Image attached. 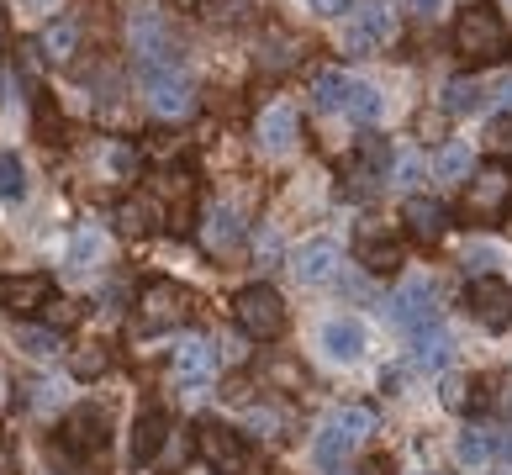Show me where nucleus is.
<instances>
[{
	"instance_id": "nucleus-32",
	"label": "nucleus",
	"mask_w": 512,
	"mask_h": 475,
	"mask_svg": "<svg viewBox=\"0 0 512 475\" xmlns=\"http://www.w3.org/2000/svg\"><path fill=\"white\" fill-rule=\"evenodd\" d=\"M454 454H460V465H486L491 454H497V444H491V433L465 428V433H460V444H454Z\"/></svg>"
},
{
	"instance_id": "nucleus-35",
	"label": "nucleus",
	"mask_w": 512,
	"mask_h": 475,
	"mask_svg": "<svg viewBox=\"0 0 512 475\" xmlns=\"http://www.w3.org/2000/svg\"><path fill=\"white\" fill-rule=\"evenodd\" d=\"M433 169H439L444 180H465L470 175V148L465 143H444L439 159H433Z\"/></svg>"
},
{
	"instance_id": "nucleus-48",
	"label": "nucleus",
	"mask_w": 512,
	"mask_h": 475,
	"mask_svg": "<svg viewBox=\"0 0 512 475\" xmlns=\"http://www.w3.org/2000/svg\"><path fill=\"white\" fill-rule=\"evenodd\" d=\"M396 175H402V185L417 180V159H402V164H396Z\"/></svg>"
},
{
	"instance_id": "nucleus-18",
	"label": "nucleus",
	"mask_w": 512,
	"mask_h": 475,
	"mask_svg": "<svg viewBox=\"0 0 512 475\" xmlns=\"http://www.w3.org/2000/svg\"><path fill=\"white\" fill-rule=\"evenodd\" d=\"M196 233H201V249L212 254V259H238V249H243V222L227 212V206L206 212V217L196 222Z\"/></svg>"
},
{
	"instance_id": "nucleus-28",
	"label": "nucleus",
	"mask_w": 512,
	"mask_h": 475,
	"mask_svg": "<svg viewBox=\"0 0 512 475\" xmlns=\"http://www.w3.org/2000/svg\"><path fill=\"white\" fill-rule=\"evenodd\" d=\"M69 275H90L101 264V233L96 227H80V233H74V243H69Z\"/></svg>"
},
{
	"instance_id": "nucleus-31",
	"label": "nucleus",
	"mask_w": 512,
	"mask_h": 475,
	"mask_svg": "<svg viewBox=\"0 0 512 475\" xmlns=\"http://www.w3.org/2000/svg\"><path fill=\"white\" fill-rule=\"evenodd\" d=\"M22 196H27V169L16 154L0 148V201H22Z\"/></svg>"
},
{
	"instance_id": "nucleus-42",
	"label": "nucleus",
	"mask_w": 512,
	"mask_h": 475,
	"mask_svg": "<svg viewBox=\"0 0 512 475\" xmlns=\"http://www.w3.org/2000/svg\"><path fill=\"white\" fill-rule=\"evenodd\" d=\"M417 132H423L428 143H439V138H444V117H433V111H423V117H417Z\"/></svg>"
},
{
	"instance_id": "nucleus-24",
	"label": "nucleus",
	"mask_w": 512,
	"mask_h": 475,
	"mask_svg": "<svg viewBox=\"0 0 512 475\" xmlns=\"http://www.w3.org/2000/svg\"><path fill=\"white\" fill-rule=\"evenodd\" d=\"M301 53H307V43H301V37H291V32H280V27H270L259 37V69H291Z\"/></svg>"
},
{
	"instance_id": "nucleus-2",
	"label": "nucleus",
	"mask_w": 512,
	"mask_h": 475,
	"mask_svg": "<svg viewBox=\"0 0 512 475\" xmlns=\"http://www.w3.org/2000/svg\"><path fill=\"white\" fill-rule=\"evenodd\" d=\"M312 106L328 111V117H354V122H375L381 117V95H375V85L354 80V74L344 69H322L312 80Z\"/></svg>"
},
{
	"instance_id": "nucleus-30",
	"label": "nucleus",
	"mask_w": 512,
	"mask_h": 475,
	"mask_svg": "<svg viewBox=\"0 0 512 475\" xmlns=\"http://www.w3.org/2000/svg\"><path fill=\"white\" fill-rule=\"evenodd\" d=\"M16 349L43 359V354L59 349V328H48V322H22V328H16Z\"/></svg>"
},
{
	"instance_id": "nucleus-4",
	"label": "nucleus",
	"mask_w": 512,
	"mask_h": 475,
	"mask_svg": "<svg viewBox=\"0 0 512 475\" xmlns=\"http://www.w3.org/2000/svg\"><path fill=\"white\" fill-rule=\"evenodd\" d=\"M370 428H375L370 407H338L328 423L317 428V439H312V465L317 470H338V465L349 460V449L365 439Z\"/></svg>"
},
{
	"instance_id": "nucleus-21",
	"label": "nucleus",
	"mask_w": 512,
	"mask_h": 475,
	"mask_svg": "<svg viewBox=\"0 0 512 475\" xmlns=\"http://www.w3.org/2000/svg\"><path fill=\"white\" fill-rule=\"evenodd\" d=\"M322 349H328L338 365H354V359L365 354V322H354V317H328V322H322Z\"/></svg>"
},
{
	"instance_id": "nucleus-7",
	"label": "nucleus",
	"mask_w": 512,
	"mask_h": 475,
	"mask_svg": "<svg viewBox=\"0 0 512 475\" xmlns=\"http://www.w3.org/2000/svg\"><path fill=\"white\" fill-rule=\"evenodd\" d=\"M233 317H238V328L249 338H259V344H270V338L286 333V301H280V291H270V285H249V291H238Z\"/></svg>"
},
{
	"instance_id": "nucleus-34",
	"label": "nucleus",
	"mask_w": 512,
	"mask_h": 475,
	"mask_svg": "<svg viewBox=\"0 0 512 475\" xmlns=\"http://www.w3.org/2000/svg\"><path fill=\"white\" fill-rule=\"evenodd\" d=\"M412 349H417V365L433 370V365H444V359H449V333L433 328V333H423V338H412Z\"/></svg>"
},
{
	"instance_id": "nucleus-22",
	"label": "nucleus",
	"mask_w": 512,
	"mask_h": 475,
	"mask_svg": "<svg viewBox=\"0 0 512 475\" xmlns=\"http://www.w3.org/2000/svg\"><path fill=\"white\" fill-rule=\"evenodd\" d=\"M169 412H159V407H148L138 423H132V465H148L154 454L164 449V439H169Z\"/></svg>"
},
{
	"instance_id": "nucleus-27",
	"label": "nucleus",
	"mask_w": 512,
	"mask_h": 475,
	"mask_svg": "<svg viewBox=\"0 0 512 475\" xmlns=\"http://www.w3.org/2000/svg\"><path fill=\"white\" fill-rule=\"evenodd\" d=\"M481 101H486V90H481V80H470V74L444 85V117H470Z\"/></svg>"
},
{
	"instance_id": "nucleus-26",
	"label": "nucleus",
	"mask_w": 512,
	"mask_h": 475,
	"mask_svg": "<svg viewBox=\"0 0 512 475\" xmlns=\"http://www.w3.org/2000/svg\"><path fill=\"white\" fill-rule=\"evenodd\" d=\"M354 259L365 264L370 275H391V270H402V249H396L391 238H375V233H365V238H359Z\"/></svg>"
},
{
	"instance_id": "nucleus-14",
	"label": "nucleus",
	"mask_w": 512,
	"mask_h": 475,
	"mask_svg": "<svg viewBox=\"0 0 512 475\" xmlns=\"http://www.w3.org/2000/svg\"><path fill=\"white\" fill-rule=\"evenodd\" d=\"M470 317L486 333H507L512 328V285L497 275H476V285H470Z\"/></svg>"
},
{
	"instance_id": "nucleus-47",
	"label": "nucleus",
	"mask_w": 512,
	"mask_h": 475,
	"mask_svg": "<svg viewBox=\"0 0 512 475\" xmlns=\"http://www.w3.org/2000/svg\"><path fill=\"white\" fill-rule=\"evenodd\" d=\"M6 48H11V16L0 11V53H6Z\"/></svg>"
},
{
	"instance_id": "nucleus-6",
	"label": "nucleus",
	"mask_w": 512,
	"mask_h": 475,
	"mask_svg": "<svg viewBox=\"0 0 512 475\" xmlns=\"http://www.w3.org/2000/svg\"><path fill=\"white\" fill-rule=\"evenodd\" d=\"M391 322L407 338L433 333L439 328V285H433L428 275H407L402 285H396V296H391Z\"/></svg>"
},
{
	"instance_id": "nucleus-19",
	"label": "nucleus",
	"mask_w": 512,
	"mask_h": 475,
	"mask_svg": "<svg viewBox=\"0 0 512 475\" xmlns=\"http://www.w3.org/2000/svg\"><path fill=\"white\" fill-rule=\"evenodd\" d=\"M402 222H407V233L417 243H428V249L449 233V212H444V201H433V196H407L402 201Z\"/></svg>"
},
{
	"instance_id": "nucleus-10",
	"label": "nucleus",
	"mask_w": 512,
	"mask_h": 475,
	"mask_svg": "<svg viewBox=\"0 0 512 475\" xmlns=\"http://www.w3.org/2000/svg\"><path fill=\"white\" fill-rule=\"evenodd\" d=\"M196 454L206 460L212 475H249V444H243V433L227 428V423H201Z\"/></svg>"
},
{
	"instance_id": "nucleus-16",
	"label": "nucleus",
	"mask_w": 512,
	"mask_h": 475,
	"mask_svg": "<svg viewBox=\"0 0 512 475\" xmlns=\"http://www.w3.org/2000/svg\"><path fill=\"white\" fill-rule=\"evenodd\" d=\"M259 148L270 159H280V154H291L296 148V138H301V117H296V106H286V101H275V106H264V117H259Z\"/></svg>"
},
{
	"instance_id": "nucleus-3",
	"label": "nucleus",
	"mask_w": 512,
	"mask_h": 475,
	"mask_svg": "<svg viewBox=\"0 0 512 475\" xmlns=\"http://www.w3.org/2000/svg\"><path fill=\"white\" fill-rule=\"evenodd\" d=\"M138 85L148 95V106H154V117H164V122H185L201 106L196 85L185 80L180 64H138Z\"/></svg>"
},
{
	"instance_id": "nucleus-43",
	"label": "nucleus",
	"mask_w": 512,
	"mask_h": 475,
	"mask_svg": "<svg viewBox=\"0 0 512 475\" xmlns=\"http://www.w3.org/2000/svg\"><path fill=\"white\" fill-rule=\"evenodd\" d=\"M349 6H354V0H312V11H317V16H344Z\"/></svg>"
},
{
	"instance_id": "nucleus-13",
	"label": "nucleus",
	"mask_w": 512,
	"mask_h": 475,
	"mask_svg": "<svg viewBox=\"0 0 512 475\" xmlns=\"http://www.w3.org/2000/svg\"><path fill=\"white\" fill-rule=\"evenodd\" d=\"M127 32H132V53H138V64H180L175 59V32H169V22L159 11L138 6V11H132V22H127Z\"/></svg>"
},
{
	"instance_id": "nucleus-11",
	"label": "nucleus",
	"mask_w": 512,
	"mask_h": 475,
	"mask_svg": "<svg viewBox=\"0 0 512 475\" xmlns=\"http://www.w3.org/2000/svg\"><path fill=\"white\" fill-rule=\"evenodd\" d=\"M53 444L69 449V454H85V460H106V444H111V433H106V412L101 407H74L59 433H53Z\"/></svg>"
},
{
	"instance_id": "nucleus-41",
	"label": "nucleus",
	"mask_w": 512,
	"mask_h": 475,
	"mask_svg": "<svg viewBox=\"0 0 512 475\" xmlns=\"http://www.w3.org/2000/svg\"><path fill=\"white\" fill-rule=\"evenodd\" d=\"M249 428H254V433H270V439H280L275 428H286V417H280L275 407H254V412H249Z\"/></svg>"
},
{
	"instance_id": "nucleus-23",
	"label": "nucleus",
	"mask_w": 512,
	"mask_h": 475,
	"mask_svg": "<svg viewBox=\"0 0 512 475\" xmlns=\"http://www.w3.org/2000/svg\"><path fill=\"white\" fill-rule=\"evenodd\" d=\"M37 48H43V64H74V53H80V22L74 16L48 22L43 37H37Z\"/></svg>"
},
{
	"instance_id": "nucleus-52",
	"label": "nucleus",
	"mask_w": 512,
	"mask_h": 475,
	"mask_svg": "<svg viewBox=\"0 0 512 475\" xmlns=\"http://www.w3.org/2000/svg\"><path fill=\"white\" fill-rule=\"evenodd\" d=\"M27 6H53V0H27Z\"/></svg>"
},
{
	"instance_id": "nucleus-51",
	"label": "nucleus",
	"mask_w": 512,
	"mask_h": 475,
	"mask_svg": "<svg viewBox=\"0 0 512 475\" xmlns=\"http://www.w3.org/2000/svg\"><path fill=\"white\" fill-rule=\"evenodd\" d=\"M175 6H180V11H196V6H201V0H175Z\"/></svg>"
},
{
	"instance_id": "nucleus-49",
	"label": "nucleus",
	"mask_w": 512,
	"mask_h": 475,
	"mask_svg": "<svg viewBox=\"0 0 512 475\" xmlns=\"http://www.w3.org/2000/svg\"><path fill=\"white\" fill-rule=\"evenodd\" d=\"M11 465H16V460H11V444L0 439V475H11Z\"/></svg>"
},
{
	"instance_id": "nucleus-50",
	"label": "nucleus",
	"mask_w": 512,
	"mask_h": 475,
	"mask_svg": "<svg viewBox=\"0 0 512 475\" xmlns=\"http://www.w3.org/2000/svg\"><path fill=\"white\" fill-rule=\"evenodd\" d=\"M497 454H502V460H512V433H502V439H497Z\"/></svg>"
},
{
	"instance_id": "nucleus-37",
	"label": "nucleus",
	"mask_w": 512,
	"mask_h": 475,
	"mask_svg": "<svg viewBox=\"0 0 512 475\" xmlns=\"http://www.w3.org/2000/svg\"><path fill=\"white\" fill-rule=\"evenodd\" d=\"M439 396H444L449 412H465V407H470V380H465V375H444V380H439Z\"/></svg>"
},
{
	"instance_id": "nucleus-15",
	"label": "nucleus",
	"mask_w": 512,
	"mask_h": 475,
	"mask_svg": "<svg viewBox=\"0 0 512 475\" xmlns=\"http://www.w3.org/2000/svg\"><path fill=\"white\" fill-rule=\"evenodd\" d=\"M53 301V280L48 275H0V312L11 317H32Z\"/></svg>"
},
{
	"instance_id": "nucleus-1",
	"label": "nucleus",
	"mask_w": 512,
	"mask_h": 475,
	"mask_svg": "<svg viewBox=\"0 0 512 475\" xmlns=\"http://www.w3.org/2000/svg\"><path fill=\"white\" fill-rule=\"evenodd\" d=\"M454 53L465 64H502L512 53V32L502 22V11L491 0H470V6L454 16Z\"/></svg>"
},
{
	"instance_id": "nucleus-29",
	"label": "nucleus",
	"mask_w": 512,
	"mask_h": 475,
	"mask_svg": "<svg viewBox=\"0 0 512 475\" xmlns=\"http://www.w3.org/2000/svg\"><path fill=\"white\" fill-rule=\"evenodd\" d=\"M106 370H111L106 344H85V349H74V354H69V375H74V380H101Z\"/></svg>"
},
{
	"instance_id": "nucleus-5",
	"label": "nucleus",
	"mask_w": 512,
	"mask_h": 475,
	"mask_svg": "<svg viewBox=\"0 0 512 475\" xmlns=\"http://www.w3.org/2000/svg\"><path fill=\"white\" fill-rule=\"evenodd\" d=\"M196 312V296L185 291V285H175V280H154V285H143V296H138V328L143 338L148 333H169V328H180L185 317Z\"/></svg>"
},
{
	"instance_id": "nucleus-36",
	"label": "nucleus",
	"mask_w": 512,
	"mask_h": 475,
	"mask_svg": "<svg viewBox=\"0 0 512 475\" xmlns=\"http://www.w3.org/2000/svg\"><path fill=\"white\" fill-rule=\"evenodd\" d=\"M32 111H37V138H43V143H59V138H64V117H59V106H48V95H37Z\"/></svg>"
},
{
	"instance_id": "nucleus-39",
	"label": "nucleus",
	"mask_w": 512,
	"mask_h": 475,
	"mask_svg": "<svg viewBox=\"0 0 512 475\" xmlns=\"http://www.w3.org/2000/svg\"><path fill=\"white\" fill-rule=\"evenodd\" d=\"M43 317H48V328H74V322H80V301H48L43 307Z\"/></svg>"
},
{
	"instance_id": "nucleus-12",
	"label": "nucleus",
	"mask_w": 512,
	"mask_h": 475,
	"mask_svg": "<svg viewBox=\"0 0 512 475\" xmlns=\"http://www.w3.org/2000/svg\"><path fill=\"white\" fill-rule=\"evenodd\" d=\"M507 201H512V169L486 164V169H476V180H470V190H465V217L497 222L507 212Z\"/></svg>"
},
{
	"instance_id": "nucleus-33",
	"label": "nucleus",
	"mask_w": 512,
	"mask_h": 475,
	"mask_svg": "<svg viewBox=\"0 0 512 475\" xmlns=\"http://www.w3.org/2000/svg\"><path fill=\"white\" fill-rule=\"evenodd\" d=\"M48 460L59 475H106V460H85V454H69L59 444H48Z\"/></svg>"
},
{
	"instance_id": "nucleus-38",
	"label": "nucleus",
	"mask_w": 512,
	"mask_h": 475,
	"mask_svg": "<svg viewBox=\"0 0 512 475\" xmlns=\"http://www.w3.org/2000/svg\"><path fill=\"white\" fill-rule=\"evenodd\" d=\"M106 164H111V175H117V180H132V175H138V148L111 143V148H106Z\"/></svg>"
},
{
	"instance_id": "nucleus-40",
	"label": "nucleus",
	"mask_w": 512,
	"mask_h": 475,
	"mask_svg": "<svg viewBox=\"0 0 512 475\" xmlns=\"http://www.w3.org/2000/svg\"><path fill=\"white\" fill-rule=\"evenodd\" d=\"M486 143L497 148V154H512V111H502V117L486 127Z\"/></svg>"
},
{
	"instance_id": "nucleus-45",
	"label": "nucleus",
	"mask_w": 512,
	"mask_h": 475,
	"mask_svg": "<svg viewBox=\"0 0 512 475\" xmlns=\"http://www.w3.org/2000/svg\"><path fill=\"white\" fill-rule=\"evenodd\" d=\"M359 475H391V454H370V460H365V470H359Z\"/></svg>"
},
{
	"instance_id": "nucleus-17",
	"label": "nucleus",
	"mask_w": 512,
	"mask_h": 475,
	"mask_svg": "<svg viewBox=\"0 0 512 475\" xmlns=\"http://www.w3.org/2000/svg\"><path fill=\"white\" fill-rule=\"evenodd\" d=\"M169 365H175L180 386L191 391V396H201L206 386H212V375H217V365H212V344H201V338H180V349L169 354Z\"/></svg>"
},
{
	"instance_id": "nucleus-44",
	"label": "nucleus",
	"mask_w": 512,
	"mask_h": 475,
	"mask_svg": "<svg viewBox=\"0 0 512 475\" xmlns=\"http://www.w3.org/2000/svg\"><path fill=\"white\" fill-rule=\"evenodd\" d=\"M470 275H491V249H470Z\"/></svg>"
},
{
	"instance_id": "nucleus-9",
	"label": "nucleus",
	"mask_w": 512,
	"mask_h": 475,
	"mask_svg": "<svg viewBox=\"0 0 512 475\" xmlns=\"http://www.w3.org/2000/svg\"><path fill=\"white\" fill-rule=\"evenodd\" d=\"M396 11L386 6V0H365L354 16H349V27H344V48L349 53H386L396 43Z\"/></svg>"
},
{
	"instance_id": "nucleus-8",
	"label": "nucleus",
	"mask_w": 512,
	"mask_h": 475,
	"mask_svg": "<svg viewBox=\"0 0 512 475\" xmlns=\"http://www.w3.org/2000/svg\"><path fill=\"white\" fill-rule=\"evenodd\" d=\"M148 196H154L164 206V222L169 227H180V233H191L196 227V196H201V185L191 169H164V175L148 180Z\"/></svg>"
},
{
	"instance_id": "nucleus-25",
	"label": "nucleus",
	"mask_w": 512,
	"mask_h": 475,
	"mask_svg": "<svg viewBox=\"0 0 512 475\" xmlns=\"http://www.w3.org/2000/svg\"><path fill=\"white\" fill-rule=\"evenodd\" d=\"M117 222H122V233L143 238V233H154V227L164 222V206H159V201H154V196H148V190H143L138 201H122V206H117Z\"/></svg>"
},
{
	"instance_id": "nucleus-46",
	"label": "nucleus",
	"mask_w": 512,
	"mask_h": 475,
	"mask_svg": "<svg viewBox=\"0 0 512 475\" xmlns=\"http://www.w3.org/2000/svg\"><path fill=\"white\" fill-rule=\"evenodd\" d=\"M407 11H417V16H433V11H439V0H407Z\"/></svg>"
},
{
	"instance_id": "nucleus-53",
	"label": "nucleus",
	"mask_w": 512,
	"mask_h": 475,
	"mask_svg": "<svg viewBox=\"0 0 512 475\" xmlns=\"http://www.w3.org/2000/svg\"><path fill=\"white\" fill-rule=\"evenodd\" d=\"M0 391H6V375H0Z\"/></svg>"
},
{
	"instance_id": "nucleus-20",
	"label": "nucleus",
	"mask_w": 512,
	"mask_h": 475,
	"mask_svg": "<svg viewBox=\"0 0 512 475\" xmlns=\"http://www.w3.org/2000/svg\"><path fill=\"white\" fill-rule=\"evenodd\" d=\"M338 264H344L338 243H333V238H317V243H307V249H296L291 270H296L301 285H328V280L338 275Z\"/></svg>"
}]
</instances>
